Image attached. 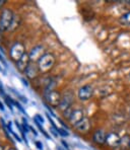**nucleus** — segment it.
I'll return each instance as SVG.
<instances>
[{
	"label": "nucleus",
	"instance_id": "nucleus-1",
	"mask_svg": "<svg viewBox=\"0 0 130 150\" xmlns=\"http://www.w3.org/2000/svg\"><path fill=\"white\" fill-rule=\"evenodd\" d=\"M55 63H56V58L52 53H45L43 56L38 60V67L40 69L41 74H47L53 69Z\"/></svg>",
	"mask_w": 130,
	"mask_h": 150
},
{
	"label": "nucleus",
	"instance_id": "nucleus-2",
	"mask_svg": "<svg viewBox=\"0 0 130 150\" xmlns=\"http://www.w3.org/2000/svg\"><path fill=\"white\" fill-rule=\"evenodd\" d=\"M14 18V13L11 8L4 7L0 11V32H9Z\"/></svg>",
	"mask_w": 130,
	"mask_h": 150
},
{
	"label": "nucleus",
	"instance_id": "nucleus-3",
	"mask_svg": "<svg viewBox=\"0 0 130 150\" xmlns=\"http://www.w3.org/2000/svg\"><path fill=\"white\" fill-rule=\"evenodd\" d=\"M26 47L23 43L21 42H14L9 48V52H8V55H9L10 59L13 61V62H17L23 55L26 54Z\"/></svg>",
	"mask_w": 130,
	"mask_h": 150
},
{
	"label": "nucleus",
	"instance_id": "nucleus-4",
	"mask_svg": "<svg viewBox=\"0 0 130 150\" xmlns=\"http://www.w3.org/2000/svg\"><path fill=\"white\" fill-rule=\"evenodd\" d=\"M61 93L57 90H50V91H44V98L46 100V103H48L51 107L58 108L61 100Z\"/></svg>",
	"mask_w": 130,
	"mask_h": 150
},
{
	"label": "nucleus",
	"instance_id": "nucleus-5",
	"mask_svg": "<svg viewBox=\"0 0 130 150\" xmlns=\"http://www.w3.org/2000/svg\"><path fill=\"white\" fill-rule=\"evenodd\" d=\"M73 101H74V94L71 90H68L66 91L64 94L62 96L60 100V103L58 105V109L60 110L61 112H64L66 110L70 109L73 105Z\"/></svg>",
	"mask_w": 130,
	"mask_h": 150
},
{
	"label": "nucleus",
	"instance_id": "nucleus-6",
	"mask_svg": "<svg viewBox=\"0 0 130 150\" xmlns=\"http://www.w3.org/2000/svg\"><path fill=\"white\" fill-rule=\"evenodd\" d=\"M92 93H94V89H92V85L91 84H85L78 89L77 98H78V100H81V101H87V100H90L92 98Z\"/></svg>",
	"mask_w": 130,
	"mask_h": 150
},
{
	"label": "nucleus",
	"instance_id": "nucleus-7",
	"mask_svg": "<svg viewBox=\"0 0 130 150\" xmlns=\"http://www.w3.org/2000/svg\"><path fill=\"white\" fill-rule=\"evenodd\" d=\"M23 74L26 75V77L28 79V80H36V79L40 76V74H41L40 69L38 67V64L31 62L28 64V67H26V69Z\"/></svg>",
	"mask_w": 130,
	"mask_h": 150
},
{
	"label": "nucleus",
	"instance_id": "nucleus-8",
	"mask_svg": "<svg viewBox=\"0 0 130 150\" xmlns=\"http://www.w3.org/2000/svg\"><path fill=\"white\" fill-rule=\"evenodd\" d=\"M122 139L120 136L115 132H109L107 133V137H106V144L110 147V148H116L121 145Z\"/></svg>",
	"mask_w": 130,
	"mask_h": 150
},
{
	"label": "nucleus",
	"instance_id": "nucleus-9",
	"mask_svg": "<svg viewBox=\"0 0 130 150\" xmlns=\"http://www.w3.org/2000/svg\"><path fill=\"white\" fill-rule=\"evenodd\" d=\"M45 48L44 46L42 45H37L33 48L32 50L28 52V56H30V60L31 62H34V63H37L38 60L45 54Z\"/></svg>",
	"mask_w": 130,
	"mask_h": 150
},
{
	"label": "nucleus",
	"instance_id": "nucleus-10",
	"mask_svg": "<svg viewBox=\"0 0 130 150\" xmlns=\"http://www.w3.org/2000/svg\"><path fill=\"white\" fill-rule=\"evenodd\" d=\"M74 128L75 130L79 133H82V134H87L90 132L92 128V124H91V121H90L89 118L85 117L81 121H79L76 125H74Z\"/></svg>",
	"mask_w": 130,
	"mask_h": 150
},
{
	"label": "nucleus",
	"instance_id": "nucleus-11",
	"mask_svg": "<svg viewBox=\"0 0 130 150\" xmlns=\"http://www.w3.org/2000/svg\"><path fill=\"white\" fill-rule=\"evenodd\" d=\"M106 137H107V133L102 129H98L94 132L92 136V141L97 145H103L106 144Z\"/></svg>",
	"mask_w": 130,
	"mask_h": 150
},
{
	"label": "nucleus",
	"instance_id": "nucleus-12",
	"mask_svg": "<svg viewBox=\"0 0 130 150\" xmlns=\"http://www.w3.org/2000/svg\"><path fill=\"white\" fill-rule=\"evenodd\" d=\"M31 63V60H30V56H28V53L26 52L21 59H19L17 62H15V68L18 70L21 73H25L26 67L28 66V64Z\"/></svg>",
	"mask_w": 130,
	"mask_h": 150
},
{
	"label": "nucleus",
	"instance_id": "nucleus-13",
	"mask_svg": "<svg viewBox=\"0 0 130 150\" xmlns=\"http://www.w3.org/2000/svg\"><path fill=\"white\" fill-rule=\"evenodd\" d=\"M85 118V112H83L82 110L80 109H74L73 112H72L71 116H70L69 118V123L72 125H76L77 123L79 122V121H81L82 119Z\"/></svg>",
	"mask_w": 130,
	"mask_h": 150
},
{
	"label": "nucleus",
	"instance_id": "nucleus-14",
	"mask_svg": "<svg viewBox=\"0 0 130 150\" xmlns=\"http://www.w3.org/2000/svg\"><path fill=\"white\" fill-rule=\"evenodd\" d=\"M119 23L122 25L130 26V10H128V11L125 12L124 14H122L119 17Z\"/></svg>",
	"mask_w": 130,
	"mask_h": 150
},
{
	"label": "nucleus",
	"instance_id": "nucleus-15",
	"mask_svg": "<svg viewBox=\"0 0 130 150\" xmlns=\"http://www.w3.org/2000/svg\"><path fill=\"white\" fill-rule=\"evenodd\" d=\"M21 16H19V15H17V14H14V18H13V21L11 23V26H10L9 32H13V30H15L19 25H21Z\"/></svg>",
	"mask_w": 130,
	"mask_h": 150
},
{
	"label": "nucleus",
	"instance_id": "nucleus-16",
	"mask_svg": "<svg viewBox=\"0 0 130 150\" xmlns=\"http://www.w3.org/2000/svg\"><path fill=\"white\" fill-rule=\"evenodd\" d=\"M9 89L11 90V92H13V93H14L15 96H17V98H18V100H21V101H23V103H28V98H26L25 96H23V94H21V93H19V92L15 91V90L13 89V88H11V87H10Z\"/></svg>",
	"mask_w": 130,
	"mask_h": 150
},
{
	"label": "nucleus",
	"instance_id": "nucleus-17",
	"mask_svg": "<svg viewBox=\"0 0 130 150\" xmlns=\"http://www.w3.org/2000/svg\"><path fill=\"white\" fill-rule=\"evenodd\" d=\"M34 122H35V124H36V126H37V127H38L39 129H40V131H41L42 133H43V135L45 136V137L47 138V139H50V136H49V134H48L47 132L45 131V129H44V128H43V126H42V124H40V123L38 122V121H35V120H34Z\"/></svg>",
	"mask_w": 130,
	"mask_h": 150
},
{
	"label": "nucleus",
	"instance_id": "nucleus-18",
	"mask_svg": "<svg viewBox=\"0 0 130 150\" xmlns=\"http://www.w3.org/2000/svg\"><path fill=\"white\" fill-rule=\"evenodd\" d=\"M13 105H15V107L17 108V110H18V111L21 112V114H23V115H26V110H25V108H23V105H21V103H19V101H17L16 100H14V101H13Z\"/></svg>",
	"mask_w": 130,
	"mask_h": 150
},
{
	"label": "nucleus",
	"instance_id": "nucleus-19",
	"mask_svg": "<svg viewBox=\"0 0 130 150\" xmlns=\"http://www.w3.org/2000/svg\"><path fill=\"white\" fill-rule=\"evenodd\" d=\"M73 110L74 109L70 108V109H68V110H66V111H64V112H62L63 117H64L65 119H67V120H69V118H70V116H71V114H72V112H73Z\"/></svg>",
	"mask_w": 130,
	"mask_h": 150
},
{
	"label": "nucleus",
	"instance_id": "nucleus-20",
	"mask_svg": "<svg viewBox=\"0 0 130 150\" xmlns=\"http://www.w3.org/2000/svg\"><path fill=\"white\" fill-rule=\"evenodd\" d=\"M58 134L60 136H62V137H67L68 135H69V133H68L67 131L64 129V128H58Z\"/></svg>",
	"mask_w": 130,
	"mask_h": 150
},
{
	"label": "nucleus",
	"instance_id": "nucleus-21",
	"mask_svg": "<svg viewBox=\"0 0 130 150\" xmlns=\"http://www.w3.org/2000/svg\"><path fill=\"white\" fill-rule=\"evenodd\" d=\"M34 120L35 121H38L40 124H42V125L44 124V119H43V117H42L41 115H36V116L34 117Z\"/></svg>",
	"mask_w": 130,
	"mask_h": 150
},
{
	"label": "nucleus",
	"instance_id": "nucleus-22",
	"mask_svg": "<svg viewBox=\"0 0 130 150\" xmlns=\"http://www.w3.org/2000/svg\"><path fill=\"white\" fill-rule=\"evenodd\" d=\"M0 62H1L2 64H3V66L5 68H7V62L5 61V59L3 58V56H2L1 54H0Z\"/></svg>",
	"mask_w": 130,
	"mask_h": 150
},
{
	"label": "nucleus",
	"instance_id": "nucleus-23",
	"mask_svg": "<svg viewBox=\"0 0 130 150\" xmlns=\"http://www.w3.org/2000/svg\"><path fill=\"white\" fill-rule=\"evenodd\" d=\"M35 144H36L37 148H38L39 150H43V144H42V142H40V141H36Z\"/></svg>",
	"mask_w": 130,
	"mask_h": 150
},
{
	"label": "nucleus",
	"instance_id": "nucleus-24",
	"mask_svg": "<svg viewBox=\"0 0 130 150\" xmlns=\"http://www.w3.org/2000/svg\"><path fill=\"white\" fill-rule=\"evenodd\" d=\"M45 107H46V109H47L48 111H49L50 112H51V115H52V116H55V115H54V112L52 111V108H51V105H48V103H45Z\"/></svg>",
	"mask_w": 130,
	"mask_h": 150
},
{
	"label": "nucleus",
	"instance_id": "nucleus-25",
	"mask_svg": "<svg viewBox=\"0 0 130 150\" xmlns=\"http://www.w3.org/2000/svg\"><path fill=\"white\" fill-rule=\"evenodd\" d=\"M5 3H6L5 0H2V1L0 0V11L3 9V6H4V4H5Z\"/></svg>",
	"mask_w": 130,
	"mask_h": 150
},
{
	"label": "nucleus",
	"instance_id": "nucleus-26",
	"mask_svg": "<svg viewBox=\"0 0 130 150\" xmlns=\"http://www.w3.org/2000/svg\"><path fill=\"white\" fill-rule=\"evenodd\" d=\"M30 129H31V131H32V133L34 134L35 136H37V135H38V133H37L36 129H34V128H33V127H30Z\"/></svg>",
	"mask_w": 130,
	"mask_h": 150
},
{
	"label": "nucleus",
	"instance_id": "nucleus-27",
	"mask_svg": "<svg viewBox=\"0 0 130 150\" xmlns=\"http://www.w3.org/2000/svg\"><path fill=\"white\" fill-rule=\"evenodd\" d=\"M4 110H5V108H4V105H3V103H2V101L0 100V111L4 112Z\"/></svg>",
	"mask_w": 130,
	"mask_h": 150
},
{
	"label": "nucleus",
	"instance_id": "nucleus-28",
	"mask_svg": "<svg viewBox=\"0 0 130 150\" xmlns=\"http://www.w3.org/2000/svg\"><path fill=\"white\" fill-rule=\"evenodd\" d=\"M61 143H62V144L64 145V148H65V149H68V148H69V146H68V144L65 142L64 140H62V141H61Z\"/></svg>",
	"mask_w": 130,
	"mask_h": 150
},
{
	"label": "nucleus",
	"instance_id": "nucleus-29",
	"mask_svg": "<svg viewBox=\"0 0 130 150\" xmlns=\"http://www.w3.org/2000/svg\"><path fill=\"white\" fill-rule=\"evenodd\" d=\"M21 81H23V83L26 85V86H28V80H26V79H25V78H21Z\"/></svg>",
	"mask_w": 130,
	"mask_h": 150
},
{
	"label": "nucleus",
	"instance_id": "nucleus-30",
	"mask_svg": "<svg viewBox=\"0 0 130 150\" xmlns=\"http://www.w3.org/2000/svg\"><path fill=\"white\" fill-rule=\"evenodd\" d=\"M0 150H5V146L3 144H1V143H0Z\"/></svg>",
	"mask_w": 130,
	"mask_h": 150
},
{
	"label": "nucleus",
	"instance_id": "nucleus-31",
	"mask_svg": "<svg viewBox=\"0 0 130 150\" xmlns=\"http://www.w3.org/2000/svg\"><path fill=\"white\" fill-rule=\"evenodd\" d=\"M0 71H1V72H3V73H4V74H6L5 70H4V69H3V68H2V67H1V66H0Z\"/></svg>",
	"mask_w": 130,
	"mask_h": 150
},
{
	"label": "nucleus",
	"instance_id": "nucleus-32",
	"mask_svg": "<svg viewBox=\"0 0 130 150\" xmlns=\"http://www.w3.org/2000/svg\"><path fill=\"white\" fill-rule=\"evenodd\" d=\"M6 150H17L16 148H14V147H9V148H7Z\"/></svg>",
	"mask_w": 130,
	"mask_h": 150
},
{
	"label": "nucleus",
	"instance_id": "nucleus-33",
	"mask_svg": "<svg viewBox=\"0 0 130 150\" xmlns=\"http://www.w3.org/2000/svg\"><path fill=\"white\" fill-rule=\"evenodd\" d=\"M57 150H65V149L62 148V147H57Z\"/></svg>",
	"mask_w": 130,
	"mask_h": 150
},
{
	"label": "nucleus",
	"instance_id": "nucleus-34",
	"mask_svg": "<svg viewBox=\"0 0 130 150\" xmlns=\"http://www.w3.org/2000/svg\"><path fill=\"white\" fill-rule=\"evenodd\" d=\"M128 147H129V150H130V139H129V142H128Z\"/></svg>",
	"mask_w": 130,
	"mask_h": 150
},
{
	"label": "nucleus",
	"instance_id": "nucleus-35",
	"mask_svg": "<svg viewBox=\"0 0 130 150\" xmlns=\"http://www.w3.org/2000/svg\"><path fill=\"white\" fill-rule=\"evenodd\" d=\"M129 79H130V73H129Z\"/></svg>",
	"mask_w": 130,
	"mask_h": 150
},
{
	"label": "nucleus",
	"instance_id": "nucleus-36",
	"mask_svg": "<svg viewBox=\"0 0 130 150\" xmlns=\"http://www.w3.org/2000/svg\"><path fill=\"white\" fill-rule=\"evenodd\" d=\"M129 114H130V109H129Z\"/></svg>",
	"mask_w": 130,
	"mask_h": 150
}]
</instances>
